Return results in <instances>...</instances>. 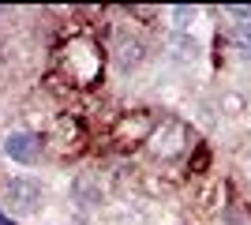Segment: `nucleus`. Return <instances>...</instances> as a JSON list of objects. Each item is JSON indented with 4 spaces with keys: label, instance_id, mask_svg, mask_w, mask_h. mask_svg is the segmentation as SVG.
I'll use <instances>...</instances> for the list:
<instances>
[{
    "label": "nucleus",
    "instance_id": "f257e3e1",
    "mask_svg": "<svg viewBox=\"0 0 251 225\" xmlns=\"http://www.w3.org/2000/svg\"><path fill=\"white\" fill-rule=\"evenodd\" d=\"M105 72V53L90 38H72L60 45V75L72 86H98Z\"/></svg>",
    "mask_w": 251,
    "mask_h": 225
},
{
    "label": "nucleus",
    "instance_id": "f03ea898",
    "mask_svg": "<svg viewBox=\"0 0 251 225\" xmlns=\"http://www.w3.org/2000/svg\"><path fill=\"white\" fill-rule=\"evenodd\" d=\"M49 150L56 154V158H72V154H79L86 143V128H83V120L72 117V113H64V117H56V124H52L49 131Z\"/></svg>",
    "mask_w": 251,
    "mask_h": 225
},
{
    "label": "nucleus",
    "instance_id": "7ed1b4c3",
    "mask_svg": "<svg viewBox=\"0 0 251 225\" xmlns=\"http://www.w3.org/2000/svg\"><path fill=\"white\" fill-rule=\"evenodd\" d=\"M4 203H8L11 214H30L42 203V184L30 180V176H15V180L4 184Z\"/></svg>",
    "mask_w": 251,
    "mask_h": 225
},
{
    "label": "nucleus",
    "instance_id": "20e7f679",
    "mask_svg": "<svg viewBox=\"0 0 251 225\" xmlns=\"http://www.w3.org/2000/svg\"><path fill=\"white\" fill-rule=\"evenodd\" d=\"M150 135H154V117L150 113H124V117L116 120L113 128V139L120 143V147H135V143H147Z\"/></svg>",
    "mask_w": 251,
    "mask_h": 225
},
{
    "label": "nucleus",
    "instance_id": "39448f33",
    "mask_svg": "<svg viewBox=\"0 0 251 225\" xmlns=\"http://www.w3.org/2000/svg\"><path fill=\"white\" fill-rule=\"evenodd\" d=\"M4 154H8L11 161L34 165V161L42 158V139H38L34 131H15V135H8V143H4Z\"/></svg>",
    "mask_w": 251,
    "mask_h": 225
},
{
    "label": "nucleus",
    "instance_id": "423d86ee",
    "mask_svg": "<svg viewBox=\"0 0 251 225\" xmlns=\"http://www.w3.org/2000/svg\"><path fill=\"white\" fill-rule=\"evenodd\" d=\"M161 128H165L169 135H165V139H161V135H150V147H154V154H157V158H173V154H180V147L188 143V131L180 128L176 120H165Z\"/></svg>",
    "mask_w": 251,
    "mask_h": 225
},
{
    "label": "nucleus",
    "instance_id": "0eeeda50",
    "mask_svg": "<svg viewBox=\"0 0 251 225\" xmlns=\"http://www.w3.org/2000/svg\"><path fill=\"white\" fill-rule=\"evenodd\" d=\"M139 60H143V42H135V38H131V42L120 38V45H116V64L127 72V68H135Z\"/></svg>",
    "mask_w": 251,
    "mask_h": 225
},
{
    "label": "nucleus",
    "instance_id": "6e6552de",
    "mask_svg": "<svg viewBox=\"0 0 251 225\" xmlns=\"http://www.w3.org/2000/svg\"><path fill=\"white\" fill-rule=\"evenodd\" d=\"M72 195H75L83 206L101 203V195H98V188H94V180H90V176H79V180H75V188H72Z\"/></svg>",
    "mask_w": 251,
    "mask_h": 225
},
{
    "label": "nucleus",
    "instance_id": "1a4fd4ad",
    "mask_svg": "<svg viewBox=\"0 0 251 225\" xmlns=\"http://www.w3.org/2000/svg\"><path fill=\"white\" fill-rule=\"evenodd\" d=\"M232 49L240 56H251V19H244V23L232 26Z\"/></svg>",
    "mask_w": 251,
    "mask_h": 225
},
{
    "label": "nucleus",
    "instance_id": "9d476101",
    "mask_svg": "<svg viewBox=\"0 0 251 225\" xmlns=\"http://www.w3.org/2000/svg\"><path fill=\"white\" fill-rule=\"evenodd\" d=\"M206 161H210L206 147H199V150H195V158H191V169H195V173H202V169H206Z\"/></svg>",
    "mask_w": 251,
    "mask_h": 225
},
{
    "label": "nucleus",
    "instance_id": "9b49d317",
    "mask_svg": "<svg viewBox=\"0 0 251 225\" xmlns=\"http://www.w3.org/2000/svg\"><path fill=\"white\" fill-rule=\"evenodd\" d=\"M131 15H139V19H154L157 11H154V8H135V11H131Z\"/></svg>",
    "mask_w": 251,
    "mask_h": 225
},
{
    "label": "nucleus",
    "instance_id": "f8f14e48",
    "mask_svg": "<svg viewBox=\"0 0 251 225\" xmlns=\"http://www.w3.org/2000/svg\"><path fill=\"white\" fill-rule=\"evenodd\" d=\"M0 225H15V222H11V218L4 214V210H0Z\"/></svg>",
    "mask_w": 251,
    "mask_h": 225
}]
</instances>
